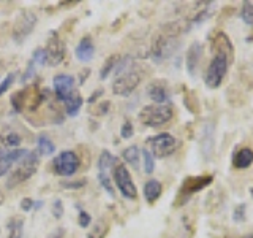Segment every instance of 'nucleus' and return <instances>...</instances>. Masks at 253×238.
I'll list each match as a JSON object with an SVG mask.
<instances>
[{
	"label": "nucleus",
	"instance_id": "nucleus-1",
	"mask_svg": "<svg viewBox=\"0 0 253 238\" xmlns=\"http://www.w3.org/2000/svg\"><path fill=\"white\" fill-rule=\"evenodd\" d=\"M38 165H40V156L35 151H29V153L18 162L16 169L10 173V177L6 179V187L13 189L18 184H22V182L30 179L35 175Z\"/></svg>",
	"mask_w": 253,
	"mask_h": 238
},
{
	"label": "nucleus",
	"instance_id": "nucleus-2",
	"mask_svg": "<svg viewBox=\"0 0 253 238\" xmlns=\"http://www.w3.org/2000/svg\"><path fill=\"white\" fill-rule=\"evenodd\" d=\"M172 108L171 105H146L139 111L138 115V119L139 121L147 125V127H160V125H165L166 122H169L172 119Z\"/></svg>",
	"mask_w": 253,
	"mask_h": 238
},
{
	"label": "nucleus",
	"instance_id": "nucleus-3",
	"mask_svg": "<svg viewBox=\"0 0 253 238\" xmlns=\"http://www.w3.org/2000/svg\"><path fill=\"white\" fill-rule=\"evenodd\" d=\"M226 71H228V56L225 51H220L212 58L208 71H206V86L211 87V89H215L221 84L223 78L226 76Z\"/></svg>",
	"mask_w": 253,
	"mask_h": 238
},
{
	"label": "nucleus",
	"instance_id": "nucleus-4",
	"mask_svg": "<svg viewBox=\"0 0 253 238\" xmlns=\"http://www.w3.org/2000/svg\"><path fill=\"white\" fill-rule=\"evenodd\" d=\"M142 79V75L138 70H134L133 67L125 70L124 73L117 75L114 83H113V92L119 97H128L131 92H134V89L139 86Z\"/></svg>",
	"mask_w": 253,
	"mask_h": 238
},
{
	"label": "nucleus",
	"instance_id": "nucleus-5",
	"mask_svg": "<svg viewBox=\"0 0 253 238\" xmlns=\"http://www.w3.org/2000/svg\"><path fill=\"white\" fill-rule=\"evenodd\" d=\"M149 143V151L150 154L157 159H165V157H169L171 154L176 153L177 149V140L172 137L171 133H158L155 137L149 138L147 140Z\"/></svg>",
	"mask_w": 253,
	"mask_h": 238
},
{
	"label": "nucleus",
	"instance_id": "nucleus-6",
	"mask_svg": "<svg viewBox=\"0 0 253 238\" xmlns=\"http://www.w3.org/2000/svg\"><path fill=\"white\" fill-rule=\"evenodd\" d=\"M81 167V159L75 151H62L52 161V170L59 177H73Z\"/></svg>",
	"mask_w": 253,
	"mask_h": 238
},
{
	"label": "nucleus",
	"instance_id": "nucleus-7",
	"mask_svg": "<svg viewBox=\"0 0 253 238\" xmlns=\"http://www.w3.org/2000/svg\"><path fill=\"white\" fill-rule=\"evenodd\" d=\"M113 178H114L117 189L121 190V194L125 198L134 200V198L138 197V189H136V186H134L128 169H126L124 164H116L114 172H113Z\"/></svg>",
	"mask_w": 253,
	"mask_h": 238
},
{
	"label": "nucleus",
	"instance_id": "nucleus-8",
	"mask_svg": "<svg viewBox=\"0 0 253 238\" xmlns=\"http://www.w3.org/2000/svg\"><path fill=\"white\" fill-rule=\"evenodd\" d=\"M37 26V16L35 13H32L29 10H24L18 19H16L14 26H13V40L18 45H21L24 40H26L32 32H34Z\"/></svg>",
	"mask_w": 253,
	"mask_h": 238
},
{
	"label": "nucleus",
	"instance_id": "nucleus-9",
	"mask_svg": "<svg viewBox=\"0 0 253 238\" xmlns=\"http://www.w3.org/2000/svg\"><path fill=\"white\" fill-rule=\"evenodd\" d=\"M44 53H46V63H49L52 67L59 65L63 60V58H65V45H63V42L57 35L52 34L49 40H47Z\"/></svg>",
	"mask_w": 253,
	"mask_h": 238
},
{
	"label": "nucleus",
	"instance_id": "nucleus-10",
	"mask_svg": "<svg viewBox=\"0 0 253 238\" xmlns=\"http://www.w3.org/2000/svg\"><path fill=\"white\" fill-rule=\"evenodd\" d=\"M52 87H54L55 97H57L60 102H65L70 95L76 91L75 89V78L67 73H59L52 79Z\"/></svg>",
	"mask_w": 253,
	"mask_h": 238
},
{
	"label": "nucleus",
	"instance_id": "nucleus-11",
	"mask_svg": "<svg viewBox=\"0 0 253 238\" xmlns=\"http://www.w3.org/2000/svg\"><path fill=\"white\" fill-rule=\"evenodd\" d=\"M212 182V177H193V178H188L184 181V184H182V189H180V194L179 197H182L184 200L192 197L195 192L198 190L204 189L208 184Z\"/></svg>",
	"mask_w": 253,
	"mask_h": 238
},
{
	"label": "nucleus",
	"instance_id": "nucleus-12",
	"mask_svg": "<svg viewBox=\"0 0 253 238\" xmlns=\"http://www.w3.org/2000/svg\"><path fill=\"white\" fill-rule=\"evenodd\" d=\"M29 153L27 149H10L6 153H0V178L13 169L14 164H18L21 159Z\"/></svg>",
	"mask_w": 253,
	"mask_h": 238
},
{
	"label": "nucleus",
	"instance_id": "nucleus-13",
	"mask_svg": "<svg viewBox=\"0 0 253 238\" xmlns=\"http://www.w3.org/2000/svg\"><path fill=\"white\" fill-rule=\"evenodd\" d=\"M179 48L177 42L171 37H160L158 42L154 46V56L157 60H163V59H168L169 56L176 51Z\"/></svg>",
	"mask_w": 253,
	"mask_h": 238
},
{
	"label": "nucleus",
	"instance_id": "nucleus-14",
	"mask_svg": "<svg viewBox=\"0 0 253 238\" xmlns=\"http://www.w3.org/2000/svg\"><path fill=\"white\" fill-rule=\"evenodd\" d=\"M147 95L157 105H166L169 100V92L162 81H154L147 86Z\"/></svg>",
	"mask_w": 253,
	"mask_h": 238
},
{
	"label": "nucleus",
	"instance_id": "nucleus-15",
	"mask_svg": "<svg viewBox=\"0 0 253 238\" xmlns=\"http://www.w3.org/2000/svg\"><path fill=\"white\" fill-rule=\"evenodd\" d=\"M75 54H76L78 60H81V62H89V60H92L93 54H95V45L92 42V38L84 37L81 42L78 43L76 50H75Z\"/></svg>",
	"mask_w": 253,
	"mask_h": 238
},
{
	"label": "nucleus",
	"instance_id": "nucleus-16",
	"mask_svg": "<svg viewBox=\"0 0 253 238\" xmlns=\"http://www.w3.org/2000/svg\"><path fill=\"white\" fill-rule=\"evenodd\" d=\"M201 56H203V46H201V43L195 42L188 48V53H187V70L190 75H195Z\"/></svg>",
	"mask_w": 253,
	"mask_h": 238
},
{
	"label": "nucleus",
	"instance_id": "nucleus-17",
	"mask_svg": "<svg viewBox=\"0 0 253 238\" xmlns=\"http://www.w3.org/2000/svg\"><path fill=\"white\" fill-rule=\"evenodd\" d=\"M114 165H116V157L109 151H101V154L98 157V177H109Z\"/></svg>",
	"mask_w": 253,
	"mask_h": 238
},
{
	"label": "nucleus",
	"instance_id": "nucleus-18",
	"mask_svg": "<svg viewBox=\"0 0 253 238\" xmlns=\"http://www.w3.org/2000/svg\"><path fill=\"white\" fill-rule=\"evenodd\" d=\"M162 182L158 179H149L144 184V197L149 203H154L155 200H158L162 195Z\"/></svg>",
	"mask_w": 253,
	"mask_h": 238
},
{
	"label": "nucleus",
	"instance_id": "nucleus-19",
	"mask_svg": "<svg viewBox=\"0 0 253 238\" xmlns=\"http://www.w3.org/2000/svg\"><path fill=\"white\" fill-rule=\"evenodd\" d=\"M83 103H84L83 95L79 94L78 91H75L65 102H63V105H65V108H67V115L71 116V118L78 116L79 110H81V107H83Z\"/></svg>",
	"mask_w": 253,
	"mask_h": 238
},
{
	"label": "nucleus",
	"instance_id": "nucleus-20",
	"mask_svg": "<svg viewBox=\"0 0 253 238\" xmlns=\"http://www.w3.org/2000/svg\"><path fill=\"white\" fill-rule=\"evenodd\" d=\"M234 167L236 169H249V167L253 164V151L249 148H242L234 154Z\"/></svg>",
	"mask_w": 253,
	"mask_h": 238
},
{
	"label": "nucleus",
	"instance_id": "nucleus-21",
	"mask_svg": "<svg viewBox=\"0 0 253 238\" xmlns=\"http://www.w3.org/2000/svg\"><path fill=\"white\" fill-rule=\"evenodd\" d=\"M122 157H124V161L126 164H130L134 170H138L139 169V164H141V151L136 145H131L128 148H125L124 149V153H122Z\"/></svg>",
	"mask_w": 253,
	"mask_h": 238
},
{
	"label": "nucleus",
	"instance_id": "nucleus-22",
	"mask_svg": "<svg viewBox=\"0 0 253 238\" xmlns=\"http://www.w3.org/2000/svg\"><path fill=\"white\" fill-rule=\"evenodd\" d=\"M37 146H38V153L42 156H52L55 153V145L54 141L47 137L46 133H42L37 140Z\"/></svg>",
	"mask_w": 253,
	"mask_h": 238
},
{
	"label": "nucleus",
	"instance_id": "nucleus-23",
	"mask_svg": "<svg viewBox=\"0 0 253 238\" xmlns=\"http://www.w3.org/2000/svg\"><path fill=\"white\" fill-rule=\"evenodd\" d=\"M8 238H22L24 237V219L14 216L8 221Z\"/></svg>",
	"mask_w": 253,
	"mask_h": 238
},
{
	"label": "nucleus",
	"instance_id": "nucleus-24",
	"mask_svg": "<svg viewBox=\"0 0 253 238\" xmlns=\"http://www.w3.org/2000/svg\"><path fill=\"white\" fill-rule=\"evenodd\" d=\"M0 141H2V145L8 149H18L22 140L16 132H5L0 135Z\"/></svg>",
	"mask_w": 253,
	"mask_h": 238
},
{
	"label": "nucleus",
	"instance_id": "nucleus-25",
	"mask_svg": "<svg viewBox=\"0 0 253 238\" xmlns=\"http://www.w3.org/2000/svg\"><path fill=\"white\" fill-rule=\"evenodd\" d=\"M119 59H121V56H111L109 59H106V62L103 63V67L100 70V78L101 79H106L111 73H113L116 65L119 63Z\"/></svg>",
	"mask_w": 253,
	"mask_h": 238
},
{
	"label": "nucleus",
	"instance_id": "nucleus-26",
	"mask_svg": "<svg viewBox=\"0 0 253 238\" xmlns=\"http://www.w3.org/2000/svg\"><path fill=\"white\" fill-rule=\"evenodd\" d=\"M141 156H142V162H144V172L147 175H150L155 169V159L152 154H150V151L147 148L141 151Z\"/></svg>",
	"mask_w": 253,
	"mask_h": 238
},
{
	"label": "nucleus",
	"instance_id": "nucleus-27",
	"mask_svg": "<svg viewBox=\"0 0 253 238\" xmlns=\"http://www.w3.org/2000/svg\"><path fill=\"white\" fill-rule=\"evenodd\" d=\"M241 18L245 24L253 26V3L252 2H244L241 8Z\"/></svg>",
	"mask_w": 253,
	"mask_h": 238
},
{
	"label": "nucleus",
	"instance_id": "nucleus-28",
	"mask_svg": "<svg viewBox=\"0 0 253 238\" xmlns=\"http://www.w3.org/2000/svg\"><path fill=\"white\" fill-rule=\"evenodd\" d=\"M32 62H34L37 67L46 65V53H44L43 48H38V50H35L34 56H32Z\"/></svg>",
	"mask_w": 253,
	"mask_h": 238
},
{
	"label": "nucleus",
	"instance_id": "nucleus-29",
	"mask_svg": "<svg viewBox=\"0 0 253 238\" xmlns=\"http://www.w3.org/2000/svg\"><path fill=\"white\" fill-rule=\"evenodd\" d=\"M78 222H79V227H89L90 222H92V216L85 210L79 208V211H78Z\"/></svg>",
	"mask_w": 253,
	"mask_h": 238
},
{
	"label": "nucleus",
	"instance_id": "nucleus-30",
	"mask_svg": "<svg viewBox=\"0 0 253 238\" xmlns=\"http://www.w3.org/2000/svg\"><path fill=\"white\" fill-rule=\"evenodd\" d=\"M52 216L55 219H60L63 216V213H65V208H63V202L60 200V198H55V200L52 202Z\"/></svg>",
	"mask_w": 253,
	"mask_h": 238
},
{
	"label": "nucleus",
	"instance_id": "nucleus-31",
	"mask_svg": "<svg viewBox=\"0 0 253 238\" xmlns=\"http://www.w3.org/2000/svg\"><path fill=\"white\" fill-rule=\"evenodd\" d=\"M14 76H16L14 73H8L2 81H0V97H2V95L10 89V86L14 83Z\"/></svg>",
	"mask_w": 253,
	"mask_h": 238
},
{
	"label": "nucleus",
	"instance_id": "nucleus-32",
	"mask_svg": "<svg viewBox=\"0 0 253 238\" xmlns=\"http://www.w3.org/2000/svg\"><path fill=\"white\" fill-rule=\"evenodd\" d=\"M131 135H133V124L130 121H125L121 127V137L126 140V138H130Z\"/></svg>",
	"mask_w": 253,
	"mask_h": 238
},
{
	"label": "nucleus",
	"instance_id": "nucleus-33",
	"mask_svg": "<svg viewBox=\"0 0 253 238\" xmlns=\"http://www.w3.org/2000/svg\"><path fill=\"white\" fill-rule=\"evenodd\" d=\"M63 189H81L85 186V179H79V181H73V182H60Z\"/></svg>",
	"mask_w": 253,
	"mask_h": 238
},
{
	"label": "nucleus",
	"instance_id": "nucleus-34",
	"mask_svg": "<svg viewBox=\"0 0 253 238\" xmlns=\"http://www.w3.org/2000/svg\"><path fill=\"white\" fill-rule=\"evenodd\" d=\"M34 198H29V197H26V198H22L21 200V210L22 211H30V210H34Z\"/></svg>",
	"mask_w": 253,
	"mask_h": 238
},
{
	"label": "nucleus",
	"instance_id": "nucleus-35",
	"mask_svg": "<svg viewBox=\"0 0 253 238\" xmlns=\"http://www.w3.org/2000/svg\"><path fill=\"white\" fill-rule=\"evenodd\" d=\"M63 234H65V229H55L54 232L51 234V237H49V238H62V237H63Z\"/></svg>",
	"mask_w": 253,
	"mask_h": 238
},
{
	"label": "nucleus",
	"instance_id": "nucleus-36",
	"mask_svg": "<svg viewBox=\"0 0 253 238\" xmlns=\"http://www.w3.org/2000/svg\"><path fill=\"white\" fill-rule=\"evenodd\" d=\"M101 92H103V91H101V89H98V91H97V92H93V94H92V97H90V99H89V102H90V103H92V102H93V100H95V99H98V95H100V94H101Z\"/></svg>",
	"mask_w": 253,
	"mask_h": 238
},
{
	"label": "nucleus",
	"instance_id": "nucleus-37",
	"mask_svg": "<svg viewBox=\"0 0 253 238\" xmlns=\"http://www.w3.org/2000/svg\"><path fill=\"white\" fill-rule=\"evenodd\" d=\"M42 206H43V202H34V210L35 211H38L40 208H42Z\"/></svg>",
	"mask_w": 253,
	"mask_h": 238
},
{
	"label": "nucleus",
	"instance_id": "nucleus-38",
	"mask_svg": "<svg viewBox=\"0 0 253 238\" xmlns=\"http://www.w3.org/2000/svg\"><path fill=\"white\" fill-rule=\"evenodd\" d=\"M239 238H253V234H247V235H242Z\"/></svg>",
	"mask_w": 253,
	"mask_h": 238
},
{
	"label": "nucleus",
	"instance_id": "nucleus-39",
	"mask_svg": "<svg viewBox=\"0 0 253 238\" xmlns=\"http://www.w3.org/2000/svg\"><path fill=\"white\" fill-rule=\"evenodd\" d=\"M3 202V195L2 194H0V203H2Z\"/></svg>",
	"mask_w": 253,
	"mask_h": 238
}]
</instances>
